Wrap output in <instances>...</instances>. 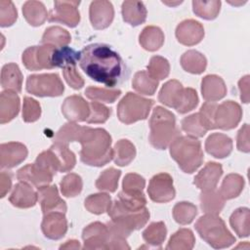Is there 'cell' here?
Instances as JSON below:
<instances>
[{"instance_id": "cell-1", "label": "cell", "mask_w": 250, "mask_h": 250, "mask_svg": "<svg viewBox=\"0 0 250 250\" xmlns=\"http://www.w3.org/2000/svg\"><path fill=\"white\" fill-rule=\"evenodd\" d=\"M79 64L92 80L108 87L120 84L127 77L124 61L106 44L94 43L84 47L80 52Z\"/></svg>"}, {"instance_id": "cell-2", "label": "cell", "mask_w": 250, "mask_h": 250, "mask_svg": "<svg viewBox=\"0 0 250 250\" xmlns=\"http://www.w3.org/2000/svg\"><path fill=\"white\" fill-rule=\"evenodd\" d=\"M79 143L82 146L80 159L83 163L102 167L112 159L111 137L104 129L85 127Z\"/></svg>"}, {"instance_id": "cell-3", "label": "cell", "mask_w": 250, "mask_h": 250, "mask_svg": "<svg viewBox=\"0 0 250 250\" xmlns=\"http://www.w3.org/2000/svg\"><path fill=\"white\" fill-rule=\"evenodd\" d=\"M149 143L156 149H165L180 136L175 115L162 106H156L149 119Z\"/></svg>"}, {"instance_id": "cell-4", "label": "cell", "mask_w": 250, "mask_h": 250, "mask_svg": "<svg viewBox=\"0 0 250 250\" xmlns=\"http://www.w3.org/2000/svg\"><path fill=\"white\" fill-rule=\"evenodd\" d=\"M170 155L188 174L195 172L203 162L200 142L189 136H178L170 144Z\"/></svg>"}, {"instance_id": "cell-5", "label": "cell", "mask_w": 250, "mask_h": 250, "mask_svg": "<svg viewBox=\"0 0 250 250\" xmlns=\"http://www.w3.org/2000/svg\"><path fill=\"white\" fill-rule=\"evenodd\" d=\"M194 227L200 237L213 248H227L235 242V237L218 215L206 214L197 220Z\"/></svg>"}, {"instance_id": "cell-6", "label": "cell", "mask_w": 250, "mask_h": 250, "mask_svg": "<svg viewBox=\"0 0 250 250\" xmlns=\"http://www.w3.org/2000/svg\"><path fill=\"white\" fill-rule=\"evenodd\" d=\"M35 162L56 174V172L62 173L72 170L76 164V157L67 145L53 143L49 149L41 152L36 157Z\"/></svg>"}, {"instance_id": "cell-7", "label": "cell", "mask_w": 250, "mask_h": 250, "mask_svg": "<svg viewBox=\"0 0 250 250\" xmlns=\"http://www.w3.org/2000/svg\"><path fill=\"white\" fill-rule=\"evenodd\" d=\"M153 104V100L146 99L129 92L121 99L117 105V116L125 124L145 120L147 118Z\"/></svg>"}, {"instance_id": "cell-8", "label": "cell", "mask_w": 250, "mask_h": 250, "mask_svg": "<svg viewBox=\"0 0 250 250\" xmlns=\"http://www.w3.org/2000/svg\"><path fill=\"white\" fill-rule=\"evenodd\" d=\"M26 91L37 97H59L62 95L64 86L56 73L32 74L26 79Z\"/></svg>"}, {"instance_id": "cell-9", "label": "cell", "mask_w": 250, "mask_h": 250, "mask_svg": "<svg viewBox=\"0 0 250 250\" xmlns=\"http://www.w3.org/2000/svg\"><path fill=\"white\" fill-rule=\"evenodd\" d=\"M107 214L111 220L123 224L132 231L145 227L149 219V211L146 207L137 211L129 210L125 208L118 199L110 203Z\"/></svg>"}, {"instance_id": "cell-10", "label": "cell", "mask_w": 250, "mask_h": 250, "mask_svg": "<svg viewBox=\"0 0 250 250\" xmlns=\"http://www.w3.org/2000/svg\"><path fill=\"white\" fill-rule=\"evenodd\" d=\"M55 49L56 47L52 45L28 47L22 53V63L29 70L54 68L53 54Z\"/></svg>"}, {"instance_id": "cell-11", "label": "cell", "mask_w": 250, "mask_h": 250, "mask_svg": "<svg viewBox=\"0 0 250 250\" xmlns=\"http://www.w3.org/2000/svg\"><path fill=\"white\" fill-rule=\"evenodd\" d=\"M147 193L149 198L157 203H165L174 199L176 190L172 177L168 173L154 175L149 181Z\"/></svg>"}, {"instance_id": "cell-12", "label": "cell", "mask_w": 250, "mask_h": 250, "mask_svg": "<svg viewBox=\"0 0 250 250\" xmlns=\"http://www.w3.org/2000/svg\"><path fill=\"white\" fill-rule=\"evenodd\" d=\"M79 4L80 1H55L48 21L51 22H62L69 27H75L80 21Z\"/></svg>"}, {"instance_id": "cell-13", "label": "cell", "mask_w": 250, "mask_h": 250, "mask_svg": "<svg viewBox=\"0 0 250 250\" xmlns=\"http://www.w3.org/2000/svg\"><path fill=\"white\" fill-rule=\"evenodd\" d=\"M242 117L240 105L233 101H226L217 106L215 112L216 128L230 130L235 128Z\"/></svg>"}, {"instance_id": "cell-14", "label": "cell", "mask_w": 250, "mask_h": 250, "mask_svg": "<svg viewBox=\"0 0 250 250\" xmlns=\"http://www.w3.org/2000/svg\"><path fill=\"white\" fill-rule=\"evenodd\" d=\"M54 175L49 169L34 162L33 164H27L21 167L17 173V178L20 182L27 183L39 188L49 185L53 181Z\"/></svg>"}, {"instance_id": "cell-15", "label": "cell", "mask_w": 250, "mask_h": 250, "mask_svg": "<svg viewBox=\"0 0 250 250\" xmlns=\"http://www.w3.org/2000/svg\"><path fill=\"white\" fill-rule=\"evenodd\" d=\"M84 249H106L109 239L106 224L95 222L88 225L82 231Z\"/></svg>"}, {"instance_id": "cell-16", "label": "cell", "mask_w": 250, "mask_h": 250, "mask_svg": "<svg viewBox=\"0 0 250 250\" xmlns=\"http://www.w3.org/2000/svg\"><path fill=\"white\" fill-rule=\"evenodd\" d=\"M90 21L96 29H104L110 25L114 18V9L109 1L97 0L90 4Z\"/></svg>"}, {"instance_id": "cell-17", "label": "cell", "mask_w": 250, "mask_h": 250, "mask_svg": "<svg viewBox=\"0 0 250 250\" xmlns=\"http://www.w3.org/2000/svg\"><path fill=\"white\" fill-rule=\"evenodd\" d=\"M43 234L52 240H58L67 231V221L62 212H50L44 215L41 224Z\"/></svg>"}, {"instance_id": "cell-18", "label": "cell", "mask_w": 250, "mask_h": 250, "mask_svg": "<svg viewBox=\"0 0 250 250\" xmlns=\"http://www.w3.org/2000/svg\"><path fill=\"white\" fill-rule=\"evenodd\" d=\"M62 112L69 122L86 121L90 114V105L81 96L72 95L64 100Z\"/></svg>"}, {"instance_id": "cell-19", "label": "cell", "mask_w": 250, "mask_h": 250, "mask_svg": "<svg viewBox=\"0 0 250 250\" xmlns=\"http://www.w3.org/2000/svg\"><path fill=\"white\" fill-rule=\"evenodd\" d=\"M37 193L43 215L50 212H66V204L60 197L56 185L41 187L37 188Z\"/></svg>"}, {"instance_id": "cell-20", "label": "cell", "mask_w": 250, "mask_h": 250, "mask_svg": "<svg viewBox=\"0 0 250 250\" xmlns=\"http://www.w3.org/2000/svg\"><path fill=\"white\" fill-rule=\"evenodd\" d=\"M176 37L178 41L186 46L198 44L204 37L203 25L194 20H185L177 25Z\"/></svg>"}, {"instance_id": "cell-21", "label": "cell", "mask_w": 250, "mask_h": 250, "mask_svg": "<svg viewBox=\"0 0 250 250\" xmlns=\"http://www.w3.org/2000/svg\"><path fill=\"white\" fill-rule=\"evenodd\" d=\"M26 146L19 142H9L0 146L1 168H13L21 164L27 156Z\"/></svg>"}, {"instance_id": "cell-22", "label": "cell", "mask_w": 250, "mask_h": 250, "mask_svg": "<svg viewBox=\"0 0 250 250\" xmlns=\"http://www.w3.org/2000/svg\"><path fill=\"white\" fill-rule=\"evenodd\" d=\"M223 175V167L217 162H208L194 177L193 184L201 191L216 188L220 178Z\"/></svg>"}, {"instance_id": "cell-23", "label": "cell", "mask_w": 250, "mask_h": 250, "mask_svg": "<svg viewBox=\"0 0 250 250\" xmlns=\"http://www.w3.org/2000/svg\"><path fill=\"white\" fill-rule=\"evenodd\" d=\"M9 201L18 208H30L33 207L38 201V193L35 191L31 185L20 182L18 183L9 197Z\"/></svg>"}, {"instance_id": "cell-24", "label": "cell", "mask_w": 250, "mask_h": 250, "mask_svg": "<svg viewBox=\"0 0 250 250\" xmlns=\"http://www.w3.org/2000/svg\"><path fill=\"white\" fill-rule=\"evenodd\" d=\"M201 93L206 102H216L227 95V87L220 76L209 74L201 81Z\"/></svg>"}, {"instance_id": "cell-25", "label": "cell", "mask_w": 250, "mask_h": 250, "mask_svg": "<svg viewBox=\"0 0 250 250\" xmlns=\"http://www.w3.org/2000/svg\"><path fill=\"white\" fill-rule=\"evenodd\" d=\"M205 149L215 158H225L232 150V141L225 134L213 133L205 142Z\"/></svg>"}, {"instance_id": "cell-26", "label": "cell", "mask_w": 250, "mask_h": 250, "mask_svg": "<svg viewBox=\"0 0 250 250\" xmlns=\"http://www.w3.org/2000/svg\"><path fill=\"white\" fill-rule=\"evenodd\" d=\"M20 111V98L16 92L3 91L0 94V123L13 120Z\"/></svg>"}, {"instance_id": "cell-27", "label": "cell", "mask_w": 250, "mask_h": 250, "mask_svg": "<svg viewBox=\"0 0 250 250\" xmlns=\"http://www.w3.org/2000/svg\"><path fill=\"white\" fill-rule=\"evenodd\" d=\"M121 13L123 21L132 26L140 25L146 20V8L142 1H124Z\"/></svg>"}, {"instance_id": "cell-28", "label": "cell", "mask_w": 250, "mask_h": 250, "mask_svg": "<svg viewBox=\"0 0 250 250\" xmlns=\"http://www.w3.org/2000/svg\"><path fill=\"white\" fill-rule=\"evenodd\" d=\"M1 86L7 91L20 93L22 86V74L17 63L5 64L1 70Z\"/></svg>"}, {"instance_id": "cell-29", "label": "cell", "mask_w": 250, "mask_h": 250, "mask_svg": "<svg viewBox=\"0 0 250 250\" xmlns=\"http://www.w3.org/2000/svg\"><path fill=\"white\" fill-rule=\"evenodd\" d=\"M139 42L146 51H157L164 43V33L158 26H146L139 36Z\"/></svg>"}, {"instance_id": "cell-30", "label": "cell", "mask_w": 250, "mask_h": 250, "mask_svg": "<svg viewBox=\"0 0 250 250\" xmlns=\"http://www.w3.org/2000/svg\"><path fill=\"white\" fill-rule=\"evenodd\" d=\"M22 14L26 21L32 26H39L49 17L44 4L40 1H26L22 6Z\"/></svg>"}, {"instance_id": "cell-31", "label": "cell", "mask_w": 250, "mask_h": 250, "mask_svg": "<svg viewBox=\"0 0 250 250\" xmlns=\"http://www.w3.org/2000/svg\"><path fill=\"white\" fill-rule=\"evenodd\" d=\"M181 65L187 72L200 74L205 71L207 60L203 54L195 50H188L181 57Z\"/></svg>"}, {"instance_id": "cell-32", "label": "cell", "mask_w": 250, "mask_h": 250, "mask_svg": "<svg viewBox=\"0 0 250 250\" xmlns=\"http://www.w3.org/2000/svg\"><path fill=\"white\" fill-rule=\"evenodd\" d=\"M199 199L200 207L206 214L218 215L225 206V199L216 188L201 191Z\"/></svg>"}, {"instance_id": "cell-33", "label": "cell", "mask_w": 250, "mask_h": 250, "mask_svg": "<svg viewBox=\"0 0 250 250\" xmlns=\"http://www.w3.org/2000/svg\"><path fill=\"white\" fill-rule=\"evenodd\" d=\"M113 154L112 159L114 163L118 166H126L130 164L136 156V147L135 146L126 139L117 141L112 148Z\"/></svg>"}, {"instance_id": "cell-34", "label": "cell", "mask_w": 250, "mask_h": 250, "mask_svg": "<svg viewBox=\"0 0 250 250\" xmlns=\"http://www.w3.org/2000/svg\"><path fill=\"white\" fill-rule=\"evenodd\" d=\"M250 211L247 207L237 208L229 218L232 229L239 237H248L250 233Z\"/></svg>"}, {"instance_id": "cell-35", "label": "cell", "mask_w": 250, "mask_h": 250, "mask_svg": "<svg viewBox=\"0 0 250 250\" xmlns=\"http://www.w3.org/2000/svg\"><path fill=\"white\" fill-rule=\"evenodd\" d=\"M184 90V87L181 82L178 80H169L161 88L158 94V100L160 103L164 104L169 107H175L181 94Z\"/></svg>"}, {"instance_id": "cell-36", "label": "cell", "mask_w": 250, "mask_h": 250, "mask_svg": "<svg viewBox=\"0 0 250 250\" xmlns=\"http://www.w3.org/2000/svg\"><path fill=\"white\" fill-rule=\"evenodd\" d=\"M245 182L242 176L238 174H229L223 180L220 188V193L225 200L237 197L243 190Z\"/></svg>"}, {"instance_id": "cell-37", "label": "cell", "mask_w": 250, "mask_h": 250, "mask_svg": "<svg viewBox=\"0 0 250 250\" xmlns=\"http://www.w3.org/2000/svg\"><path fill=\"white\" fill-rule=\"evenodd\" d=\"M71 41L69 32L61 26H50L46 28L41 42L43 45H52L56 48L67 46Z\"/></svg>"}, {"instance_id": "cell-38", "label": "cell", "mask_w": 250, "mask_h": 250, "mask_svg": "<svg viewBox=\"0 0 250 250\" xmlns=\"http://www.w3.org/2000/svg\"><path fill=\"white\" fill-rule=\"evenodd\" d=\"M195 243L193 232L189 229H180L169 239L166 249L190 250Z\"/></svg>"}, {"instance_id": "cell-39", "label": "cell", "mask_w": 250, "mask_h": 250, "mask_svg": "<svg viewBox=\"0 0 250 250\" xmlns=\"http://www.w3.org/2000/svg\"><path fill=\"white\" fill-rule=\"evenodd\" d=\"M132 87L140 94L151 96L155 93L158 87V80L152 78L147 71L140 70L134 75Z\"/></svg>"}, {"instance_id": "cell-40", "label": "cell", "mask_w": 250, "mask_h": 250, "mask_svg": "<svg viewBox=\"0 0 250 250\" xmlns=\"http://www.w3.org/2000/svg\"><path fill=\"white\" fill-rule=\"evenodd\" d=\"M84 129L85 127L80 126L75 122H68L56 133L53 142L64 145H68L70 142H79Z\"/></svg>"}, {"instance_id": "cell-41", "label": "cell", "mask_w": 250, "mask_h": 250, "mask_svg": "<svg viewBox=\"0 0 250 250\" xmlns=\"http://www.w3.org/2000/svg\"><path fill=\"white\" fill-rule=\"evenodd\" d=\"M80 52L74 49L64 46L61 48H56L53 54V65L54 67L63 68L67 65L76 64L79 62Z\"/></svg>"}, {"instance_id": "cell-42", "label": "cell", "mask_w": 250, "mask_h": 250, "mask_svg": "<svg viewBox=\"0 0 250 250\" xmlns=\"http://www.w3.org/2000/svg\"><path fill=\"white\" fill-rule=\"evenodd\" d=\"M167 234V229L163 222L151 223L143 232L144 240L152 246L160 247Z\"/></svg>"}, {"instance_id": "cell-43", "label": "cell", "mask_w": 250, "mask_h": 250, "mask_svg": "<svg viewBox=\"0 0 250 250\" xmlns=\"http://www.w3.org/2000/svg\"><path fill=\"white\" fill-rule=\"evenodd\" d=\"M111 203V198L109 194L101 192L90 194L84 201L85 208L92 214L101 215L107 212L109 205Z\"/></svg>"}, {"instance_id": "cell-44", "label": "cell", "mask_w": 250, "mask_h": 250, "mask_svg": "<svg viewBox=\"0 0 250 250\" xmlns=\"http://www.w3.org/2000/svg\"><path fill=\"white\" fill-rule=\"evenodd\" d=\"M221 9V1H192L193 13L204 20H214L218 17Z\"/></svg>"}, {"instance_id": "cell-45", "label": "cell", "mask_w": 250, "mask_h": 250, "mask_svg": "<svg viewBox=\"0 0 250 250\" xmlns=\"http://www.w3.org/2000/svg\"><path fill=\"white\" fill-rule=\"evenodd\" d=\"M121 176V171L115 168H107L102 172L96 181V188L100 190L114 192L118 187V180Z\"/></svg>"}, {"instance_id": "cell-46", "label": "cell", "mask_w": 250, "mask_h": 250, "mask_svg": "<svg viewBox=\"0 0 250 250\" xmlns=\"http://www.w3.org/2000/svg\"><path fill=\"white\" fill-rule=\"evenodd\" d=\"M196 215L197 208L190 202H178L173 208V217L175 221L180 225L190 224Z\"/></svg>"}, {"instance_id": "cell-47", "label": "cell", "mask_w": 250, "mask_h": 250, "mask_svg": "<svg viewBox=\"0 0 250 250\" xmlns=\"http://www.w3.org/2000/svg\"><path fill=\"white\" fill-rule=\"evenodd\" d=\"M85 95L93 102L112 104L117 100V98H119V96L121 95V91L117 89H105L90 86L85 90Z\"/></svg>"}, {"instance_id": "cell-48", "label": "cell", "mask_w": 250, "mask_h": 250, "mask_svg": "<svg viewBox=\"0 0 250 250\" xmlns=\"http://www.w3.org/2000/svg\"><path fill=\"white\" fill-rule=\"evenodd\" d=\"M60 187L61 192L63 196L74 197L80 194L83 188V182L79 175L75 173H70L62 178Z\"/></svg>"}, {"instance_id": "cell-49", "label": "cell", "mask_w": 250, "mask_h": 250, "mask_svg": "<svg viewBox=\"0 0 250 250\" xmlns=\"http://www.w3.org/2000/svg\"><path fill=\"white\" fill-rule=\"evenodd\" d=\"M182 129L192 138H201L208 131L201 122L198 112L185 117L182 120Z\"/></svg>"}, {"instance_id": "cell-50", "label": "cell", "mask_w": 250, "mask_h": 250, "mask_svg": "<svg viewBox=\"0 0 250 250\" xmlns=\"http://www.w3.org/2000/svg\"><path fill=\"white\" fill-rule=\"evenodd\" d=\"M169 62L160 56H153L147 65V73L155 80H162L169 75Z\"/></svg>"}, {"instance_id": "cell-51", "label": "cell", "mask_w": 250, "mask_h": 250, "mask_svg": "<svg viewBox=\"0 0 250 250\" xmlns=\"http://www.w3.org/2000/svg\"><path fill=\"white\" fill-rule=\"evenodd\" d=\"M199 99L197 93L192 88H184L181 97L174 107L179 113H187L193 108L196 107L198 104Z\"/></svg>"}, {"instance_id": "cell-52", "label": "cell", "mask_w": 250, "mask_h": 250, "mask_svg": "<svg viewBox=\"0 0 250 250\" xmlns=\"http://www.w3.org/2000/svg\"><path fill=\"white\" fill-rule=\"evenodd\" d=\"M40 104L30 97H24L22 104V120L27 123L35 122L40 118Z\"/></svg>"}, {"instance_id": "cell-53", "label": "cell", "mask_w": 250, "mask_h": 250, "mask_svg": "<svg viewBox=\"0 0 250 250\" xmlns=\"http://www.w3.org/2000/svg\"><path fill=\"white\" fill-rule=\"evenodd\" d=\"M146 187V180L139 174L129 173L122 182V190L128 193H141Z\"/></svg>"}, {"instance_id": "cell-54", "label": "cell", "mask_w": 250, "mask_h": 250, "mask_svg": "<svg viewBox=\"0 0 250 250\" xmlns=\"http://www.w3.org/2000/svg\"><path fill=\"white\" fill-rule=\"evenodd\" d=\"M89 105L90 114L86 120L87 123H104L108 119L111 112L110 108L99 102H91Z\"/></svg>"}, {"instance_id": "cell-55", "label": "cell", "mask_w": 250, "mask_h": 250, "mask_svg": "<svg viewBox=\"0 0 250 250\" xmlns=\"http://www.w3.org/2000/svg\"><path fill=\"white\" fill-rule=\"evenodd\" d=\"M18 18L17 10L12 1H0V25L2 27L12 25Z\"/></svg>"}, {"instance_id": "cell-56", "label": "cell", "mask_w": 250, "mask_h": 250, "mask_svg": "<svg viewBox=\"0 0 250 250\" xmlns=\"http://www.w3.org/2000/svg\"><path fill=\"white\" fill-rule=\"evenodd\" d=\"M217 106L218 104L213 102H206L201 105L200 110L198 112L201 122L208 131L217 129L215 125V112Z\"/></svg>"}, {"instance_id": "cell-57", "label": "cell", "mask_w": 250, "mask_h": 250, "mask_svg": "<svg viewBox=\"0 0 250 250\" xmlns=\"http://www.w3.org/2000/svg\"><path fill=\"white\" fill-rule=\"evenodd\" d=\"M62 75L66 83L73 89L78 90L84 86V79L76 69V64L67 65L62 68Z\"/></svg>"}, {"instance_id": "cell-58", "label": "cell", "mask_w": 250, "mask_h": 250, "mask_svg": "<svg viewBox=\"0 0 250 250\" xmlns=\"http://www.w3.org/2000/svg\"><path fill=\"white\" fill-rule=\"evenodd\" d=\"M237 149L243 152H249L250 145H249V125L244 124L237 133L236 139Z\"/></svg>"}, {"instance_id": "cell-59", "label": "cell", "mask_w": 250, "mask_h": 250, "mask_svg": "<svg viewBox=\"0 0 250 250\" xmlns=\"http://www.w3.org/2000/svg\"><path fill=\"white\" fill-rule=\"evenodd\" d=\"M12 187V178L11 175L5 171H2L0 174V196L4 197Z\"/></svg>"}, {"instance_id": "cell-60", "label": "cell", "mask_w": 250, "mask_h": 250, "mask_svg": "<svg viewBox=\"0 0 250 250\" xmlns=\"http://www.w3.org/2000/svg\"><path fill=\"white\" fill-rule=\"evenodd\" d=\"M240 99L243 103H249V75H245L238 82Z\"/></svg>"}, {"instance_id": "cell-61", "label": "cell", "mask_w": 250, "mask_h": 250, "mask_svg": "<svg viewBox=\"0 0 250 250\" xmlns=\"http://www.w3.org/2000/svg\"><path fill=\"white\" fill-rule=\"evenodd\" d=\"M80 244L77 240H68L60 246V249H79Z\"/></svg>"}]
</instances>
